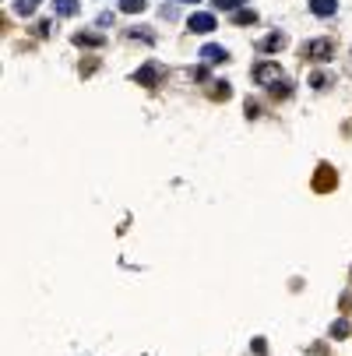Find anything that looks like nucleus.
<instances>
[{
	"label": "nucleus",
	"instance_id": "obj_1",
	"mask_svg": "<svg viewBox=\"0 0 352 356\" xmlns=\"http://www.w3.org/2000/svg\"><path fill=\"white\" fill-rule=\"evenodd\" d=\"M279 71L282 67L271 64V60H268V64H257V67H254V81H257V85H271V78H275Z\"/></svg>",
	"mask_w": 352,
	"mask_h": 356
},
{
	"label": "nucleus",
	"instance_id": "obj_2",
	"mask_svg": "<svg viewBox=\"0 0 352 356\" xmlns=\"http://www.w3.org/2000/svg\"><path fill=\"white\" fill-rule=\"evenodd\" d=\"M282 46H285V35H282V32H271V35H264V39L257 43L261 53H279Z\"/></svg>",
	"mask_w": 352,
	"mask_h": 356
},
{
	"label": "nucleus",
	"instance_id": "obj_3",
	"mask_svg": "<svg viewBox=\"0 0 352 356\" xmlns=\"http://www.w3.org/2000/svg\"><path fill=\"white\" fill-rule=\"evenodd\" d=\"M201 60H211V64H225V60H229V53H225L222 46L208 43V46H201Z\"/></svg>",
	"mask_w": 352,
	"mask_h": 356
},
{
	"label": "nucleus",
	"instance_id": "obj_4",
	"mask_svg": "<svg viewBox=\"0 0 352 356\" xmlns=\"http://www.w3.org/2000/svg\"><path fill=\"white\" fill-rule=\"evenodd\" d=\"M310 11H314L317 18H331V14L338 11V0H310Z\"/></svg>",
	"mask_w": 352,
	"mask_h": 356
},
{
	"label": "nucleus",
	"instance_id": "obj_5",
	"mask_svg": "<svg viewBox=\"0 0 352 356\" xmlns=\"http://www.w3.org/2000/svg\"><path fill=\"white\" fill-rule=\"evenodd\" d=\"M187 28H190V32H211V28H215V18H211V14H194V18L187 21Z\"/></svg>",
	"mask_w": 352,
	"mask_h": 356
},
{
	"label": "nucleus",
	"instance_id": "obj_6",
	"mask_svg": "<svg viewBox=\"0 0 352 356\" xmlns=\"http://www.w3.org/2000/svg\"><path fill=\"white\" fill-rule=\"evenodd\" d=\"M159 74H162V64H144V67L134 74V81H144V85H151Z\"/></svg>",
	"mask_w": 352,
	"mask_h": 356
},
{
	"label": "nucleus",
	"instance_id": "obj_7",
	"mask_svg": "<svg viewBox=\"0 0 352 356\" xmlns=\"http://www.w3.org/2000/svg\"><path fill=\"white\" fill-rule=\"evenodd\" d=\"M53 14L74 18V14H77V0H53Z\"/></svg>",
	"mask_w": 352,
	"mask_h": 356
},
{
	"label": "nucleus",
	"instance_id": "obj_8",
	"mask_svg": "<svg viewBox=\"0 0 352 356\" xmlns=\"http://www.w3.org/2000/svg\"><path fill=\"white\" fill-rule=\"evenodd\" d=\"M331 184H335V169L331 166H321L317 169V191H328Z\"/></svg>",
	"mask_w": 352,
	"mask_h": 356
},
{
	"label": "nucleus",
	"instance_id": "obj_9",
	"mask_svg": "<svg viewBox=\"0 0 352 356\" xmlns=\"http://www.w3.org/2000/svg\"><path fill=\"white\" fill-rule=\"evenodd\" d=\"M74 43L77 46H102V39L95 32H74Z\"/></svg>",
	"mask_w": 352,
	"mask_h": 356
},
{
	"label": "nucleus",
	"instance_id": "obj_10",
	"mask_svg": "<svg viewBox=\"0 0 352 356\" xmlns=\"http://www.w3.org/2000/svg\"><path fill=\"white\" fill-rule=\"evenodd\" d=\"M120 11H127V14H141V11H148V4H144V0H120Z\"/></svg>",
	"mask_w": 352,
	"mask_h": 356
},
{
	"label": "nucleus",
	"instance_id": "obj_11",
	"mask_svg": "<svg viewBox=\"0 0 352 356\" xmlns=\"http://www.w3.org/2000/svg\"><path fill=\"white\" fill-rule=\"evenodd\" d=\"M268 88H271V95H275V99H285V95L292 92V85H289V81H271Z\"/></svg>",
	"mask_w": 352,
	"mask_h": 356
},
{
	"label": "nucleus",
	"instance_id": "obj_12",
	"mask_svg": "<svg viewBox=\"0 0 352 356\" xmlns=\"http://www.w3.org/2000/svg\"><path fill=\"white\" fill-rule=\"evenodd\" d=\"M131 39H138V43H155V35H151V28H131Z\"/></svg>",
	"mask_w": 352,
	"mask_h": 356
},
{
	"label": "nucleus",
	"instance_id": "obj_13",
	"mask_svg": "<svg viewBox=\"0 0 352 356\" xmlns=\"http://www.w3.org/2000/svg\"><path fill=\"white\" fill-rule=\"evenodd\" d=\"M14 11H18V14H32V11H35V0H18Z\"/></svg>",
	"mask_w": 352,
	"mask_h": 356
},
{
	"label": "nucleus",
	"instance_id": "obj_14",
	"mask_svg": "<svg viewBox=\"0 0 352 356\" xmlns=\"http://www.w3.org/2000/svg\"><path fill=\"white\" fill-rule=\"evenodd\" d=\"M229 95H232V88L225 81H215V99H229Z\"/></svg>",
	"mask_w": 352,
	"mask_h": 356
},
{
	"label": "nucleus",
	"instance_id": "obj_15",
	"mask_svg": "<svg viewBox=\"0 0 352 356\" xmlns=\"http://www.w3.org/2000/svg\"><path fill=\"white\" fill-rule=\"evenodd\" d=\"M331 335H335V339H345V335H349V325H345V321H335V325H331Z\"/></svg>",
	"mask_w": 352,
	"mask_h": 356
},
{
	"label": "nucleus",
	"instance_id": "obj_16",
	"mask_svg": "<svg viewBox=\"0 0 352 356\" xmlns=\"http://www.w3.org/2000/svg\"><path fill=\"white\" fill-rule=\"evenodd\" d=\"M250 21H257L254 11H240V14H236V25H250Z\"/></svg>",
	"mask_w": 352,
	"mask_h": 356
},
{
	"label": "nucleus",
	"instance_id": "obj_17",
	"mask_svg": "<svg viewBox=\"0 0 352 356\" xmlns=\"http://www.w3.org/2000/svg\"><path fill=\"white\" fill-rule=\"evenodd\" d=\"M250 349H254L257 356H264V353H268V342H264V339H254V342H250Z\"/></svg>",
	"mask_w": 352,
	"mask_h": 356
},
{
	"label": "nucleus",
	"instance_id": "obj_18",
	"mask_svg": "<svg viewBox=\"0 0 352 356\" xmlns=\"http://www.w3.org/2000/svg\"><path fill=\"white\" fill-rule=\"evenodd\" d=\"M236 4H240V0H215L218 11H229V7H236Z\"/></svg>",
	"mask_w": 352,
	"mask_h": 356
},
{
	"label": "nucleus",
	"instance_id": "obj_19",
	"mask_svg": "<svg viewBox=\"0 0 352 356\" xmlns=\"http://www.w3.org/2000/svg\"><path fill=\"white\" fill-rule=\"evenodd\" d=\"M173 4H201V0H173Z\"/></svg>",
	"mask_w": 352,
	"mask_h": 356
}]
</instances>
